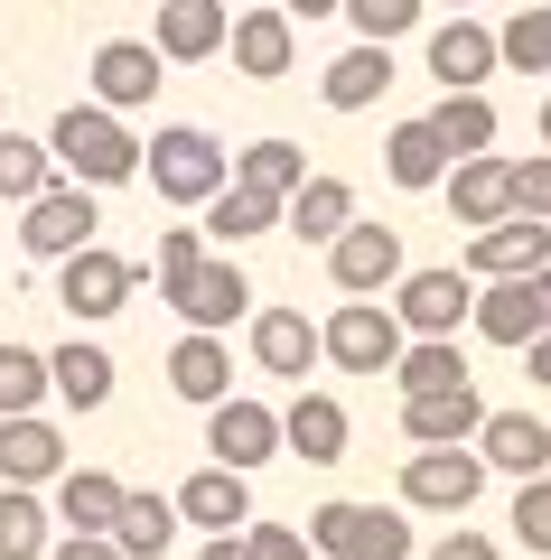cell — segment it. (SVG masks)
I'll return each instance as SVG.
<instances>
[{"instance_id":"cell-36","label":"cell","mask_w":551,"mask_h":560,"mask_svg":"<svg viewBox=\"0 0 551 560\" xmlns=\"http://www.w3.org/2000/svg\"><path fill=\"white\" fill-rule=\"evenodd\" d=\"M495 66H514V75H551V0H524V10L495 28Z\"/></svg>"},{"instance_id":"cell-26","label":"cell","mask_w":551,"mask_h":560,"mask_svg":"<svg viewBox=\"0 0 551 560\" xmlns=\"http://www.w3.org/2000/svg\"><path fill=\"white\" fill-rule=\"evenodd\" d=\"M253 364H262V374H280V383H309L318 327L299 318V308H262V318H253Z\"/></svg>"},{"instance_id":"cell-24","label":"cell","mask_w":551,"mask_h":560,"mask_svg":"<svg viewBox=\"0 0 551 560\" xmlns=\"http://www.w3.org/2000/svg\"><path fill=\"white\" fill-rule=\"evenodd\" d=\"M169 393L197 401V411H216V401L234 393V355H225V337H177L169 346Z\"/></svg>"},{"instance_id":"cell-21","label":"cell","mask_w":551,"mask_h":560,"mask_svg":"<svg viewBox=\"0 0 551 560\" xmlns=\"http://www.w3.org/2000/svg\"><path fill=\"white\" fill-rule=\"evenodd\" d=\"M122 495H131V486H122L113 467H66V477H57V514H47V523L103 541V533H113V514H122Z\"/></svg>"},{"instance_id":"cell-28","label":"cell","mask_w":551,"mask_h":560,"mask_svg":"<svg viewBox=\"0 0 551 560\" xmlns=\"http://www.w3.org/2000/svg\"><path fill=\"white\" fill-rule=\"evenodd\" d=\"M234 160V187H253V197H272V206H290L299 187H309V150L299 140H253V150H225Z\"/></svg>"},{"instance_id":"cell-1","label":"cell","mask_w":551,"mask_h":560,"mask_svg":"<svg viewBox=\"0 0 551 560\" xmlns=\"http://www.w3.org/2000/svg\"><path fill=\"white\" fill-rule=\"evenodd\" d=\"M47 160H57L66 187H131L140 178V140L122 113H103V103H66L57 131H47Z\"/></svg>"},{"instance_id":"cell-33","label":"cell","mask_w":551,"mask_h":560,"mask_svg":"<svg viewBox=\"0 0 551 560\" xmlns=\"http://www.w3.org/2000/svg\"><path fill=\"white\" fill-rule=\"evenodd\" d=\"M113 541L122 560H169V541H177V504L169 495H122V514H113Z\"/></svg>"},{"instance_id":"cell-52","label":"cell","mask_w":551,"mask_h":560,"mask_svg":"<svg viewBox=\"0 0 551 560\" xmlns=\"http://www.w3.org/2000/svg\"><path fill=\"white\" fill-rule=\"evenodd\" d=\"M0 113H10V103H0Z\"/></svg>"},{"instance_id":"cell-12","label":"cell","mask_w":551,"mask_h":560,"mask_svg":"<svg viewBox=\"0 0 551 560\" xmlns=\"http://www.w3.org/2000/svg\"><path fill=\"white\" fill-rule=\"evenodd\" d=\"M328 280L346 290V300H383L402 280V234L393 224H346V234L328 243Z\"/></svg>"},{"instance_id":"cell-25","label":"cell","mask_w":551,"mask_h":560,"mask_svg":"<svg viewBox=\"0 0 551 560\" xmlns=\"http://www.w3.org/2000/svg\"><path fill=\"white\" fill-rule=\"evenodd\" d=\"M439 197H449V215L468 224V234H486V224L514 215V206H505V160H495V150H486V160H458L449 178H439Z\"/></svg>"},{"instance_id":"cell-11","label":"cell","mask_w":551,"mask_h":560,"mask_svg":"<svg viewBox=\"0 0 551 560\" xmlns=\"http://www.w3.org/2000/svg\"><path fill=\"white\" fill-rule=\"evenodd\" d=\"M169 308L187 318V337H225V327L253 308V280H243V261H234V253H225V261H197V271L169 290Z\"/></svg>"},{"instance_id":"cell-31","label":"cell","mask_w":551,"mask_h":560,"mask_svg":"<svg viewBox=\"0 0 551 560\" xmlns=\"http://www.w3.org/2000/svg\"><path fill=\"white\" fill-rule=\"evenodd\" d=\"M280 224H290L299 243H336V234L355 224V187H346V178H318V168H309V187L280 206Z\"/></svg>"},{"instance_id":"cell-48","label":"cell","mask_w":551,"mask_h":560,"mask_svg":"<svg viewBox=\"0 0 551 560\" xmlns=\"http://www.w3.org/2000/svg\"><path fill=\"white\" fill-rule=\"evenodd\" d=\"M524 355H532V383H542V393H551V327H542V337L524 346Z\"/></svg>"},{"instance_id":"cell-17","label":"cell","mask_w":551,"mask_h":560,"mask_svg":"<svg viewBox=\"0 0 551 560\" xmlns=\"http://www.w3.org/2000/svg\"><path fill=\"white\" fill-rule=\"evenodd\" d=\"M346 440H355V420H346V401H336V393H299L290 411H280V448L309 458V467H336V458H346Z\"/></svg>"},{"instance_id":"cell-19","label":"cell","mask_w":551,"mask_h":560,"mask_svg":"<svg viewBox=\"0 0 551 560\" xmlns=\"http://www.w3.org/2000/svg\"><path fill=\"white\" fill-rule=\"evenodd\" d=\"M177 523H206V541H225V533H243L253 523V477H225V467H197V477L177 486Z\"/></svg>"},{"instance_id":"cell-39","label":"cell","mask_w":551,"mask_h":560,"mask_svg":"<svg viewBox=\"0 0 551 560\" xmlns=\"http://www.w3.org/2000/svg\"><path fill=\"white\" fill-rule=\"evenodd\" d=\"M47 401V355L20 337H0V420H28Z\"/></svg>"},{"instance_id":"cell-2","label":"cell","mask_w":551,"mask_h":560,"mask_svg":"<svg viewBox=\"0 0 551 560\" xmlns=\"http://www.w3.org/2000/svg\"><path fill=\"white\" fill-rule=\"evenodd\" d=\"M140 178H150L169 206H206L225 178H234V160H225V140H216V131H197V121H169L159 140H140Z\"/></svg>"},{"instance_id":"cell-37","label":"cell","mask_w":551,"mask_h":560,"mask_svg":"<svg viewBox=\"0 0 551 560\" xmlns=\"http://www.w3.org/2000/svg\"><path fill=\"white\" fill-rule=\"evenodd\" d=\"M57 187V160H47V140L28 131H0V206H28Z\"/></svg>"},{"instance_id":"cell-47","label":"cell","mask_w":551,"mask_h":560,"mask_svg":"<svg viewBox=\"0 0 551 560\" xmlns=\"http://www.w3.org/2000/svg\"><path fill=\"white\" fill-rule=\"evenodd\" d=\"M272 10H280V20L299 28V20H336V10H346V0H272Z\"/></svg>"},{"instance_id":"cell-38","label":"cell","mask_w":551,"mask_h":560,"mask_svg":"<svg viewBox=\"0 0 551 560\" xmlns=\"http://www.w3.org/2000/svg\"><path fill=\"white\" fill-rule=\"evenodd\" d=\"M47 541H57L47 504L20 495V486H0V560H47Z\"/></svg>"},{"instance_id":"cell-40","label":"cell","mask_w":551,"mask_h":560,"mask_svg":"<svg viewBox=\"0 0 551 560\" xmlns=\"http://www.w3.org/2000/svg\"><path fill=\"white\" fill-rule=\"evenodd\" d=\"M421 10H431V0H346V20H355V38H365V47L412 38V28H421Z\"/></svg>"},{"instance_id":"cell-51","label":"cell","mask_w":551,"mask_h":560,"mask_svg":"<svg viewBox=\"0 0 551 560\" xmlns=\"http://www.w3.org/2000/svg\"><path fill=\"white\" fill-rule=\"evenodd\" d=\"M449 10H468V0H449Z\"/></svg>"},{"instance_id":"cell-18","label":"cell","mask_w":551,"mask_h":560,"mask_svg":"<svg viewBox=\"0 0 551 560\" xmlns=\"http://www.w3.org/2000/svg\"><path fill=\"white\" fill-rule=\"evenodd\" d=\"M468 448H477V467H505V477H542L551 467V430L532 411H486Z\"/></svg>"},{"instance_id":"cell-20","label":"cell","mask_w":551,"mask_h":560,"mask_svg":"<svg viewBox=\"0 0 551 560\" xmlns=\"http://www.w3.org/2000/svg\"><path fill=\"white\" fill-rule=\"evenodd\" d=\"M477 420H486V401H477V383H458V393L402 401V440H412V448H468Z\"/></svg>"},{"instance_id":"cell-15","label":"cell","mask_w":551,"mask_h":560,"mask_svg":"<svg viewBox=\"0 0 551 560\" xmlns=\"http://www.w3.org/2000/svg\"><path fill=\"white\" fill-rule=\"evenodd\" d=\"M66 477V440H57V420H0V486H20V495H38V486Z\"/></svg>"},{"instance_id":"cell-27","label":"cell","mask_w":551,"mask_h":560,"mask_svg":"<svg viewBox=\"0 0 551 560\" xmlns=\"http://www.w3.org/2000/svg\"><path fill=\"white\" fill-rule=\"evenodd\" d=\"M383 84H393V47H365V38H355L346 57L318 75V94H328V113H375Z\"/></svg>"},{"instance_id":"cell-4","label":"cell","mask_w":551,"mask_h":560,"mask_svg":"<svg viewBox=\"0 0 551 560\" xmlns=\"http://www.w3.org/2000/svg\"><path fill=\"white\" fill-rule=\"evenodd\" d=\"M131 290H140V261L103 253V243H84V253H66V261H57V308H66L76 327L122 318V308H131Z\"/></svg>"},{"instance_id":"cell-45","label":"cell","mask_w":551,"mask_h":560,"mask_svg":"<svg viewBox=\"0 0 551 560\" xmlns=\"http://www.w3.org/2000/svg\"><path fill=\"white\" fill-rule=\"evenodd\" d=\"M431 560H495V541L458 523V533H439V541H431Z\"/></svg>"},{"instance_id":"cell-32","label":"cell","mask_w":551,"mask_h":560,"mask_svg":"<svg viewBox=\"0 0 551 560\" xmlns=\"http://www.w3.org/2000/svg\"><path fill=\"white\" fill-rule=\"evenodd\" d=\"M468 383V355H458V337H412L393 355V393L421 401V393H458Z\"/></svg>"},{"instance_id":"cell-9","label":"cell","mask_w":551,"mask_h":560,"mask_svg":"<svg viewBox=\"0 0 551 560\" xmlns=\"http://www.w3.org/2000/svg\"><path fill=\"white\" fill-rule=\"evenodd\" d=\"M468 318H477V337H486V346H532L551 327V261H542V271H524V280H486Z\"/></svg>"},{"instance_id":"cell-23","label":"cell","mask_w":551,"mask_h":560,"mask_svg":"<svg viewBox=\"0 0 551 560\" xmlns=\"http://www.w3.org/2000/svg\"><path fill=\"white\" fill-rule=\"evenodd\" d=\"M225 47H234V66H243L253 84H280V75L299 66V28L280 20V10H243V20L225 28Z\"/></svg>"},{"instance_id":"cell-5","label":"cell","mask_w":551,"mask_h":560,"mask_svg":"<svg viewBox=\"0 0 551 560\" xmlns=\"http://www.w3.org/2000/svg\"><path fill=\"white\" fill-rule=\"evenodd\" d=\"M383 308H393L402 337H458V318L477 308V280L458 271V261H431V271H402Z\"/></svg>"},{"instance_id":"cell-6","label":"cell","mask_w":551,"mask_h":560,"mask_svg":"<svg viewBox=\"0 0 551 560\" xmlns=\"http://www.w3.org/2000/svg\"><path fill=\"white\" fill-rule=\"evenodd\" d=\"M402 327H393V308L383 300H346L328 327H318V355L336 364V374H393V355H402Z\"/></svg>"},{"instance_id":"cell-10","label":"cell","mask_w":551,"mask_h":560,"mask_svg":"<svg viewBox=\"0 0 551 560\" xmlns=\"http://www.w3.org/2000/svg\"><path fill=\"white\" fill-rule=\"evenodd\" d=\"M206 448H216V467H225V477H253L262 458H280V411H272V401L225 393L216 411H206Z\"/></svg>"},{"instance_id":"cell-16","label":"cell","mask_w":551,"mask_h":560,"mask_svg":"<svg viewBox=\"0 0 551 560\" xmlns=\"http://www.w3.org/2000/svg\"><path fill=\"white\" fill-rule=\"evenodd\" d=\"M225 0H159V66H206V57H225Z\"/></svg>"},{"instance_id":"cell-7","label":"cell","mask_w":551,"mask_h":560,"mask_svg":"<svg viewBox=\"0 0 551 560\" xmlns=\"http://www.w3.org/2000/svg\"><path fill=\"white\" fill-rule=\"evenodd\" d=\"M94 187H47V197H28L20 206V253L28 261H66V253H84V243H94Z\"/></svg>"},{"instance_id":"cell-35","label":"cell","mask_w":551,"mask_h":560,"mask_svg":"<svg viewBox=\"0 0 551 560\" xmlns=\"http://www.w3.org/2000/svg\"><path fill=\"white\" fill-rule=\"evenodd\" d=\"M431 131H439L449 160H486V150H495V103H486V94H439Z\"/></svg>"},{"instance_id":"cell-14","label":"cell","mask_w":551,"mask_h":560,"mask_svg":"<svg viewBox=\"0 0 551 560\" xmlns=\"http://www.w3.org/2000/svg\"><path fill=\"white\" fill-rule=\"evenodd\" d=\"M159 47L150 38H103L94 47V103L103 113H140V103H159Z\"/></svg>"},{"instance_id":"cell-30","label":"cell","mask_w":551,"mask_h":560,"mask_svg":"<svg viewBox=\"0 0 551 560\" xmlns=\"http://www.w3.org/2000/svg\"><path fill=\"white\" fill-rule=\"evenodd\" d=\"M47 393L66 401V411H103V401H113V355H103V346H57V355H47Z\"/></svg>"},{"instance_id":"cell-49","label":"cell","mask_w":551,"mask_h":560,"mask_svg":"<svg viewBox=\"0 0 551 560\" xmlns=\"http://www.w3.org/2000/svg\"><path fill=\"white\" fill-rule=\"evenodd\" d=\"M197 560H243V541H234V533H225V541H206V551H197Z\"/></svg>"},{"instance_id":"cell-13","label":"cell","mask_w":551,"mask_h":560,"mask_svg":"<svg viewBox=\"0 0 551 560\" xmlns=\"http://www.w3.org/2000/svg\"><path fill=\"white\" fill-rule=\"evenodd\" d=\"M542 261H551V224L505 215V224H486V234H468V261H458V271L468 280H524V271H542Z\"/></svg>"},{"instance_id":"cell-43","label":"cell","mask_w":551,"mask_h":560,"mask_svg":"<svg viewBox=\"0 0 551 560\" xmlns=\"http://www.w3.org/2000/svg\"><path fill=\"white\" fill-rule=\"evenodd\" d=\"M243 560H318L309 551V533H299V523H243Z\"/></svg>"},{"instance_id":"cell-3","label":"cell","mask_w":551,"mask_h":560,"mask_svg":"<svg viewBox=\"0 0 551 560\" xmlns=\"http://www.w3.org/2000/svg\"><path fill=\"white\" fill-rule=\"evenodd\" d=\"M309 551H328V560H412V523H402L393 504L336 495V504L309 514Z\"/></svg>"},{"instance_id":"cell-46","label":"cell","mask_w":551,"mask_h":560,"mask_svg":"<svg viewBox=\"0 0 551 560\" xmlns=\"http://www.w3.org/2000/svg\"><path fill=\"white\" fill-rule=\"evenodd\" d=\"M47 560H122L113 541H84V533H66V541H47Z\"/></svg>"},{"instance_id":"cell-44","label":"cell","mask_w":551,"mask_h":560,"mask_svg":"<svg viewBox=\"0 0 551 560\" xmlns=\"http://www.w3.org/2000/svg\"><path fill=\"white\" fill-rule=\"evenodd\" d=\"M514 541H524V551H551V477H524V495H514Z\"/></svg>"},{"instance_id":"cell-34","label":"cell","mask_w":551,"mask_h":560,"mask_svg":"<svg viewBox=\"0 0 551 560\" xmlns=\"http://www.w3.org/2000/svg\"><path fill=\"white\" fill-rule=\"evenodd\" d=\"M272 224H280V206H272V197H253V187H234V178H225L216 197H206V224H197V234H216L225 253H243V243H253V234H272Z\"/></svg>"},{"instance_id":"cell-41","label":"cell","mask_w":551,"mask_h":560,"mask_svg":"<svg viewBox=\"0 0 551 560\" xmlns=\"http://www.w3.org/2000/svg\"><path fill=\"white\" fill-rule=\"evenodd\" d=\"M505 206L532 224H551V150H532V160H505Z\"/></svg>"},{"instance_id":"cell-50","label":"cell","mask_w":551,"mask_h":560,"mask_svg":"<svg viewBox=\"0 0 551 560\" xmlns=\"http://www.w3.org/2000/svg\"><path fill=\"white\" fill-rule=\"evenodd\" d=\"M542 150H551V94H542Z\"/></svg>"},{"instance_id":"cell-8","label":"cell","mask_w":551,"mask_h":560,"mask_svg":"<svg viewBox=\"0 0 551 560\" xmlns=\"http://www.w3.org/2000/svg\"><path fill=\"white\" fill-rule=\"evenodd\" d=\"M477 495H486L477 448H412V458H402V504H412V514H468Z\"/></svg>"},{"instance_id":"cell-22","label":"cell","mask_w":551,"mask_h":560,"mask_svg":"<svg viewBox=\"0 0 551 560\" xmlns=\"http://www.w3.org/2000/svg\"><path fill=\"white\" fill-rule=\"evenodd\" d=\"M431 75H439V94H486V75H495V28H477V20L431 28Z\"/></svg>"},{"instance_id":"cell-29","label":"cell","mask_w":551,"mask_h":560,"mask_svg":"<svg viewBox=\"0 0 551 560\" xmlns=\"http://www.w3.org/2000/svg\"><path fill=\"white\" fill-rule=\"evenodd\" d=\"M449 168H458V160L439 150L431 113H421V121H393V140H383V178H393V187H412V197H421V187H439Z\"/></svg>"},{"instance_id":"cell-42","label":"cell","mask_w":551,"mask_h":560,"mask_svg":"<svg viewBox=\"0 0 551 560\" xmlns=\"http://www.w3.org/2000/svg\"><path fill=\"white\" fill-rule=\"evenodd\" d=\"M197 261H206V234H197V224H159V300H169Z\"/></svg>"}]
</instances>
